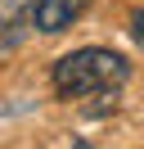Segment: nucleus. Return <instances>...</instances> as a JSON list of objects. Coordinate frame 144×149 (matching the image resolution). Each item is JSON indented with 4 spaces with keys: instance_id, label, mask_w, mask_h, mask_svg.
<instances>
[{
    "instance_id": "f257e3e1",
    "label": "nucleus",
    "mask_w": 144,
    "mask_h": 149,
    "mask_svg": "<svg viewBox=\"0 0 144 149\" xmlns=\"http://www.w3.org/2000/svg\"><path fill=\"white\" fill-rule=\"evenodd\" d=\"M54 91L63 100H86V95H113L117 86L131 77V63H126L117 50L104 45H86V50H72L54 63Z\"/></svg>"
},
{
    "instance_id": "f03ea898",
    "label": "nucleus",
    "mask_w": 144,
    "mask_h": 149,
    "mask_svg": "<svg viewBox=\"0 0 144 149\" xmlns=\"http://www.w3.org/2000/svg\"><path fill=\"white\" fill-rule=\"evenodd\" d=\"M81 9H86V0H36L32 5V23L36 32H68L72 23L81 18Z\"/></svg>"
},
{
    "instance_id": "7ed1b4c3",
    "label": "nucleus",
    "mask_w": 144,
    "mask_h": 149,
    "mask_svg": "<svg viewBox=\"0 0 144 149\" xmlns=\"http://www.w3.org/2000/svg\"><path fill=\"white\" fill-rule=\"evenodd\" d=\"M131 36H135V45L144 50V9H140V14L131 18Z\"/></svg>"
}]
</instances>
